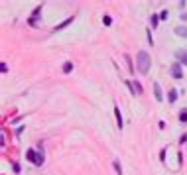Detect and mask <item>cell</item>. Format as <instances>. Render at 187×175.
Masks as SVG:
<instances>
[{
	"instance_id": "cell-1",
	"label": "cell",
	"mask_w": 187,
	"mask_h": 175,
	"mask_svg": "<svg viewBox=\"0 0 187 175\" xmlns=\"http://www.w3.org/2000/svg\"><path fill=\"white\" fill-rule=\"evenodd\" d=\"M136 59H138V71L142 73V75H146L150 69V55L148 51H140L138 55H136Z\"/></svg>"
},
{
	"instance_id": "cell-10",
	"label": "cell",
	"mask_w": 187,
	"mask_h": 175,
	"mask_svg": "<svg viewBox=\"0 0 187 175\" xmlns=\"http://www.w3.org/2000/svg\"><path fill=\"white\" fill-rule=\"evenodd\" d=\"M112 165H114L116 175H122V165H120V161H118V159H114V161H112Z\"/></svg>"
},
{
	"instance_id": "cell-14",
	"label": "cell",
	"mask_w": 187,
	"mask_h": 175,
	"mask_svg": "<svg viewBox=\"0 0 187 175\" xmlns=\"http://www.w3.org/2000/svg\"><path fill=\"white\" fill-rule=\"evenodd\" d=\"M150 22H152V28H156V26H158V22H160V16H152Z\"/></svg>"
},
{
	"instance_id": "cell-4",
	"label": "cell",
	"mask_w": 187,
	"mask_h": 175,
	"mask_svg": "<svg viewBox=\"0 0 187 175\" xmlns=\"http://www.w3.org/2000/svg\"><path fill=\"white\" fill-rule=\"evenodd\" d=\"M154 95H156V100H158V102H161V100H163V92H161L160 83H154Z\"/></svg>"
},
{
	"instance_id": "cell-8",
	"label": "cell",
	"mask_w": 187,
	"mask_h": 175,
	"mask_svg": "<svg viewBox=\"0 0 187 175\" xmlns=\"http://www.w3.org/2000/svg\"><path fill=\"white\" fill-rule=\"evenodd\" d=\"M175 33H177V36H179V38H187V28H183V26H177L173 30Z\"/></svg>"
},
{
	"instance_id": "cell-2",
	"label": "cell",
	"mask_w": 187,
	"mask_h": 175,
	"mask_svg": "<svg viewBox=\"0 0 187 175\" xmlns=\"http://www.w3.org/2000/svg\"><path fill=\"white\" fill-rule=\"evenodd\" d=\"M169 73H171V77H173V79H183L181 63H173V65H171V69H169Z\"/></svg>"
},
{
	"instance_id": "cell-13",
	"label": "cell",
	"mask_w": 187,
	"mask_h": 175,
	"mask_svg": "<svg viewBox=\"0 0 187 175\" xmlns=\"http://www.w3.org/2000/svg\"><path fill=\"white\" fill-rule=\"evenodd\" d=\"M179 122H187V110L179 112Z\"/></svg>"
},
{
	"instance_id": "cell-5",
	"label": "cell",
	"mask_w": 187,
	"mask_h": 175,
	"mask_svg": "<svg viewBox=\"0 0 187 175\" xmlns=\"http://www.w3.org/2000/svg\"><path fill=\"white\" fill-rule=\"evenodd\" d=\"M114 114H116V124H118V130H122V114H120V108L114 106Z\"/></svg>"
},
{
	"instance_id": "cell-15",
	"label": "cell",
	"mask_w": 187,
	"mask_h": 175,
	"mask_svg": "<svg viewBox=\"0 0 187 175\" xmlns=\"http://www.w3.org/2000/svg\"><path fill=\"white\" fill-rule=\"evenodd\" d=\"M103 24H104V26H110V24H112V18H110V16H104V18H103Z\"/></svg>"
},
{
	"instance_id": "cell-3",
	"label": "cell",
	"mask_w": 187,
	"mask_h": 175,
	"mask_svg": "<svg viewBox=\"0 0 187 175\" xmlns=\"http://www.w3.org/2000/svg\"><path fill=\"white\" fill-rule=\"evenodd\" d=\"M177 55V63H181L183 67H187V51H183V49H179V51L175 53Z\"/></svg>"
},
{
	"instance_id": "cell-6",
	"label": "cell",
	"mask_w": 187,
	"mask_h": 175,
	"mask_svg": "<svg viewBox=\"0 0 187 175\" xmlns=\"http://www.w3.org/2000/svg\"><path fill=\"white\" fill-rule=\"evenodd\" d=\"M71 22H73V18H67V20H63V22H61L59 26H55V28H53V32H59V30H63V28H67L69 24H71Z\"/></svg>"
},
{
	"instance_id": "cell-16",
	"label": "cell",
	"mask_w": 187,
	"mask_h": 175,
	"mask_svg": "<svg viewBox=\"0 0 187 175\" xmlns=\"http://www.w3.org/2000/svg\"><path fill=\"white\" fill-rule=\"evenodd\" d=\"M168 16H169L168 10H161V12H160V20H168Z\"/></svg>"
},
{
	"instance_id": "cell-7",
	"label": "cell",
	"mask_w": 187,
	"mask_h": 175,
	"mask_svg": "<svg viewBox=\"0 0 187 175\" xmlns=\"http://www.w3.org/2000/svg\"><path fill=\"white\" fill-rule=\"evenodd\" d=\"M26 157H28V161L36 163V157H38V154H36V152H34L32 148H30V149H28V152H26Z\"/></svg>"
},
{
	"instance_id": "cell-12",
	"label": "cell",
	"mask_w": 187,
	"mask_h": 175,
	"mask_svg": "<svg viewBox=\"0 0 187 175\" xmlns=\"http://www.w3.org/2000/svg\"><path fill=\"white\" fill-rule=\"evenodd\" d=\"M73 71V63L71 61H65L63 63V73H71Z\"/></svg>"
},
{
	"instance_id": "cell-17",
	"label": "cell",
	"mask_w": 187,
	"mask_h": 175,
	"mask_svg": "<svg viewBox=\"0 0 187 175\" xmlns=\"http://www.w3.org/2000/svg\"><path fill=\"white\" fill-rule=\"evenodd\" d=\"M0 71L6 73V71H8V65H6V63H2V65H0Z\"/></svg>"
},
{
	"instance_id": "cell-9",
	"label": "cell",
	"mask_w": 187,
	"mask_h": 175,
	"mask_svg": "<svg viewBox=\"0 0 187 175\" xmlns=\"http://www.w3.org/2000/svg\"><path fill=\"white\" fill-rule=\"evenodd\" d=\"M168 100H169V102H175V100H177V89H171V91H169Z\"/></svg>"
},
{
	"instance_id": "cell-11",
	"label": "cell",
	"mask_w": 187,
	"mask_h": 175,
	"mask_svg": "<svg viewBox=\"0 0 187 175\" xmlns=\"http://www.w3.org/2000/svg\"><path fill=\"white\" fill-rule=\"evenodd\" d=\"M41 163H44V149H39V154H38V157H36V163H34V165H41Z\"/></svg>"
}]
</instances>
